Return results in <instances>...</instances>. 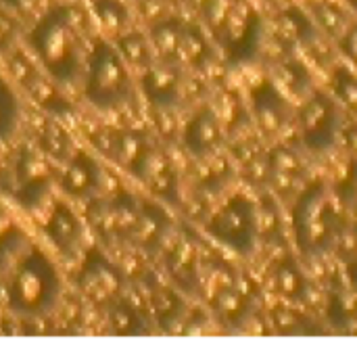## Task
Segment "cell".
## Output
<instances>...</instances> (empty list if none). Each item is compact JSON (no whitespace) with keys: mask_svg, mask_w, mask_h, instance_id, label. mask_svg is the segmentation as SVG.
Instances as JSON below:
<instances>
[{"mask_svg":"<svg viewBox=\"0 0 357 351\" xmlns=\"http://www.w3.org/2000/svg\"><path fill=\"white\" fill-rule=\"evenodd\" d=\"M86 13L69 2L48 8L29 29L27 44L56 84H75L86 67Z\"/></svg>","mask_w":357,"mask_h":351,"instance_id":"cell-1","label":"cell"},{"mask_svg":"<svg viewBox=\"0 0 357 351\" xmlns=\"http://www.w3.org/2000/svg\"><path fill=\"white\" fill-rule=\"evenodd\" d=\"M63 293V278L54 262L33 245L10 266L6 285V304L19 316H44L59 304Z\"/></svg>","mask_w":357,"mask_h":351,"instance_id":"cell-2","label":"cell"},{"mask_svg":"<svg viewBox=\"0 0 357 351\" xmlns=\"http://www.w3.org/2000/svg\"><path fill=\"white\" fill-rule=\"evenodd\" d=\"M84 96L102 111L119 109L134 98L130 65L109 40H96L84 67Z\"/></svg>","mask_w":357,"mask_h":351,"instance_id":"cell-3","label":"cell"},{"mask_svg":"<svg viewBox=\"0 0 357 351\" xmlns=\"http://www.w3.org/2000/svg\"><path fill=\"white\" fill-rule=\"evenodd\" d=\"M79 293L94 306L109 308L123 295L126 278L121 270L100 251L92 249L84 255L79 272L75 276Z\"/></svg>","mask_w":357,"mask_h":351,"instance_id":"cell-4","label":"cell"},{"mask_svg":"<svg viewBox=\"0 0 357 351\" xmlns=\"http://www.w3.org/2000/svg\"><path fill=\"white\" fill-rule=\"evenodd\" d=\"M48 157L38 149L31 147H23L15 159L13 172H10V180H13V193L15 197L31 207L36 205L48 191L50 186V167H48Z\"/></svg>","mask_w":357,"mask_h":351,"instance_id":"cell-5","label":"cell"},{"mask_svg":"<svg viewBox=\"0 0 357 351\" xmlns=\"http://www.w3.org/2000/svg\"><path fill=\"white\" fill-rule=\"evenodd\" d=\"M92 144L96 151L111 157L126 172H132L134 165L142 159V155L153 147L149 134L138 128H121V130L105 128L92 136Z\"/></svg>","mask_w":357,"mask_h":351,"instance_id":"cell-6","label":"cell"},{"mask_svg":"<svg viewBox=\"0 0 357 351\" xmlns=\"http://www.w3.org/2000/svg\"><path fill=\"white\" fill-rule=\"evenodd\" d=\"M140 211V201L130 193H119L109 201H100L98 207L90 209V222L105 241L128 239L136 224Z\"/></svg>","mask_w":357,"mask_h":351,"instance_id":"cell-7","label":"cell"},{"mask_svg":"<svg viewBox=\"0 0 357 351\" xmlns=\"http://www.w3.org/2000/svg\"><path fill=\"white\" fill-rule=\"evenodd\" d=\"M138 86L151 105L161 109L174 107L182 96V73L178 63H151L142 69Z\"/></svg>","mask_w":357,"mask_h":351,"instance_id":"cell-8","label":"cell"},{"mask_svg":"<svg viewBox=\"0 0 357 351\" xmlns=\"http://www.w3.org/2000/svg\"><path fill=\"white\" fill-rule=\"evenodd\" d=\"M44 234L50 241V245L63 255V257H75L82 253L84 247V224L82 218L73 211L71 205L67 203H54L46 226Z\"/></svg>","mask_w":357,"mask_h":351,"instance_id":"cell-9","label":"cell"},{"mask_svg":"<svg viewBox=\"0 0 357 351\" xmlns=\"http://www.w3.org/2000/svg\"><path fill=\"white\" fill-rule=\"evenodd\" d=\"M102 182V167L90 153L75 151L65 161L61 191L71 199H90Z\"/></svg>","mask_w":357,"mask_h":351,"instance_id":"cell-10","label":"cell"},{"mask_svg":"<svg viewBox=\"0 0 357 351\" xmlns=\"http://www.w3.org/2000/svg\"><path fill=\"white\" fill-rule=\"evenodd\" d=\"M169 230V218L157 203H140V211L134 228L128 234V241L140 251L153 253L161 247Z\"/></svg>","mask_w":357,"mask_h":351,"instance_id":"cell-11","label":"cell"},{"mask_svg":"<svg viewBox=\"0 0 357 351\" xmlns=\"http://www.w3.org/2000/svg\"><path fill=\"white\" fill-rule=\"evenodd\" d=\"M251 226V216L241 201H230L224 205L209 222V232L228 243L230 247H243Z\"/></svg>","mask_w":357,"mask_h":351,"instance_id":"cell-12","label":"cell"},{"mask_svg":"<svg viewBox=\"0 0 357 351\" xmlns=\"http://www.w3.org/2000/svg\"><path fill=\"white\" fill-rule=\"evenodd\" d=\"M182 142L192 155H207L209 151H213L220 142L218 117L209 109L199 111L184 128Z\"/></svg>","mask_w":357,"mask_h":351,"instance_id":"cell-13","label":"cell"},{"mask_svg":"<svg viewBox=\"0 0 357 351\" xmlns=\"http://www.w3.org/2000/svg\"><path fill=\"white\" fill-rule=\"evenodd\" d=\"M38 149L48 159H54L59 163H65L75 153V147H73L69 132L56 119H48L44 124V128L38 136Z\"/></svg>","mask_w":357,"mask_h":351,"instance_id":"cell-14","label":"cell"},{"mask_svg":"<svg viewBox=\"0 0 357 351\" xmlns=\"http://www.w3.org/2000/svg\"><path fill=\"white\" fill-rule=\"evenodd\" d=\"M182 29H184V23L180 19H176V17L161 19V21H157V23L151 25L149 40L153 44V50L163 61L176 63V52H178V44H180Z\"/></svg>","mask_w":357,"mask_h":351,"instance_id":"cell-15","label":"cell"},{"mask_svg":"<svg viewBox=\"0 0 357 351\" xmlns=\"http://www.w3.org/2000/svg\"><path fill=\"white\" fill-rule=\"evenodd\" d=\"M209 59H211V50L203 31L195 25H184L176 52V63L188 67H203Z\"/></svg>","mask_w":357,"mask_h":351,"instance_id":"cell-16","label":"cell"},{"mask_svg":"<svg viewBox=\"0 0 357 351\" xmlns=\"http://www.w3.org/2000/svg\"><path fill=\"white\" fill-rule=\"evenodd\" d=\"M92 13L100 27L115 38L123 33L132 23L130 8L121 0H92Z\"/></svg>","mask_w":357,"mask_h":351,"instance_id":"cell-17","label":"cell"},{"mask_svg":"<svg viewBox=\"0 0 357 351\" xmlns=\"http://www.w3.org/2000/svg\"><path fill=\"white\" fill-rule=\"evenodd\" d=\"M119 54L126 59V63L130 67H138V69H144L153 63V44L146 36H142L140 31H130L126 29L123 33L117 36V42H115Z\"/></svg>","mask_w":357,"mask_h":351,"instance_id":"cell-18","label":"cell"},{"mask_svg":"<svg viewBox=\"0 0 357 351\" xmlns=\"http://www.w3.org/2000/svg\"><path fill=\"white\" fill-rule=\"evenodd\" d=\"M107 316H109V324H111V331L115 335H142L146 333V327H144V320L142 316L138 314V310L128 304L123 297H119L117 301H113L109 308H107Z\"/></svg>","mask_w":357,"mask_h":351,"instance_id":"cell-19","label":"cell"},{"mask_svg":"<svg viewBox=\"0 0 357 351\" xmlns=\"http://www.w3.org/2000/svg\"><path fill=\"white\" fill-rule=\"evenodd\" d=\"M27 245L25 232L8 216L0 214V270L13 266Z\"/></svg>","mask_w":357,"mask_h":351,"instance_id":"cell-20","label":"cell"},{"mask_svg":"<svg viewBox=\"0 0 357 351\" xmlns=\"http://www.w3.org/2000/svg\"><path fill=\"white\" fill-rule=\"evenodd\" d=\"M27 90L31 92V96L38 100V105H42L44 109H48L50 113H65L71 109V105L59 94V90L54 88V84H50L48 80H44L42 75H38L36 71L31 73V77L25 82Z\"/></svg>","mask_w":357,"mask_h":351,"instance_id":"cell-21","label":"cell"},{"mask_svg":"<svg viewBox=\"0 0 357 351\" xmlns=\"http://www.w3.org/2000/svg\"><path fill=\"white\" fill-rule=\"evenodd\" d=\"M19 124V100L13 86L0 73V140L8 138Z\"/></svg>","mask_w":357,"mask_h":351,"instance_id":"cell-22","label":"cell"},{"mask_svg":"<svg viewBox=\"0 0 357 351\" xmlns=\"http://www.w3.org/2000/svg\"><path fill=\"white\" fill-rule=\"evenodd\" d=\"M167 268H169V272H172V276L178 281V283H188L192 276H195V270H190L192 268V255H190V251L184 247V245H178L174 251H172V255H169V262H167Z\"/></svg>","mask_w":357,"mask_h":351,"instance_id":"cell-23","label":"cell"},{"mask_svg":"<svg viewBox=\"0 0 357 351\" xmlns=\"http://www.w3.org/2000/svg\"><path fill=\"white\" fill-rule=\"evenodd\" d=\"M13 33H15L13 19L6 15H0V48H4L13 40Z\"/></svg>","mask_w":357,"mask_h":351,"instance_id":"cell-24","label":"cell"},{"mask_svg":"<svg viewBox=\"0 0 357 351\" xmlns=\"http://www.w3.org/2000/svg\"><path fill=\"white\" fill-rule=\"evenodd\" d=\"M36 2H38V0H2V4H4L6 8L15 10V13H27Z\"/></svg>","mask_w":357,"mask_h":351,"instance_id":"cell-25","label":"cell"},{"mask_svg":"<svg viewBox=\"0 0 357 351\" xmlns=\"http://www.w3.org/2000/svg\"><path fill=\"white\" fill-rule=\"evenodd\" d=\"M354 2H356V6H357V0H354Z\"/></svg>","mask_w":357,"mask_h":351,"instance_id":"cell-26","label":"cell"}]
</instances>
